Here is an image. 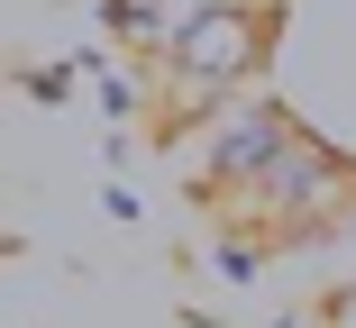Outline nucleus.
<instances>
[{
  "instance_id": "f257e3e1",
  "label": "nucleus",
  "mask_w": 356,
  "mask_h": 328,
  "mask_svg": "<svg viewBox=\"0 0 356 328\" xmlns=\"http://www.w3.org/2000/svg\"><path fill=\"white\" fill-rule=\"evenodd\" d=\"M265 55V10L256 0H201V10L165 37V83H174V110H210L220 92H238Z\"/></svg>"
},
{
  "instance_id": "f03ea898",
  "label": "nucleus",
  "mask_w": 356,
  "mask_h": 328,
  "mask_svg": "<svg viewBox=\"0 0 356 328\" xmlns=\"http://www.w3.org/2000/svg\"><path fill=\"white\" fill-rule=\"evenodd\" d=\"M347 191H356V164L329 155L311 128H293V146H283V155L247 182V201H256L274 228H311V219H329V210L347 201Z\"/></svg>"
},
{
  "instance_id": "7ed1b4c3",
  "label": "nucleus",
  "mask_w": 356,
  "mask_h": 328,
  "mask_svg": "<svg viewBox=\"0 0 356 328\" xmlns=\"http://www.w3.org/2000/svg\"><path fill=\"white\" fill-rule=\"evenodd\" d=\"M293 110H283V101H247V110H220V119H210V146H201V191H247L283 146H293Z\"/></svg>"
},
{
  "instance_id": "20e7f679",
  "label": "nucleus",
  "mask_w": 356,
  "mask_h": 328,
  "mask_svg": "<svg viewBox=\"0 0 356 328\" xmlns=\"http://www.w3.org/2000/svg\"><path fill=\"white\" fill-rule=\"evenodd\" d=\"M329 328H356V283H347V292H329Z\"/></svg>"
}]
</instances>
